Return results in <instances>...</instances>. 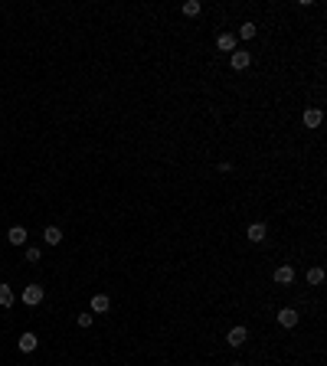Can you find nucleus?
Segmentation results:
<instances>
[{"mask_svg":"<svg viewBox=\"0 0 327 366\" xmlns=\"http://www.w3.org/2000/svg\"><path fill=\"white\" fill-rule=\"evenodd\" d=\"M43 298H46V288H43V284H26L23 294H20V301H23L26 307H36Z\"/></svg>","mask_w":327,"mask_h":366,"instance_id":"f257e3e1","label":"nucleus"},{"mask_svg":"<svg viewBox=\"0 0 327 366\" xmlns=\"http://www.w3.org/2000/svg\"><path fill=\"white\" fill-rule=\"evenodd\" d=\"M249 62H252V56H249V52H242V49L229 52V66H233L236 72H242V69H249Z\"/></svg>","mask_w":327,"mask_h":366,"instance_id":"f03ea898","label":"nucleus"},{"mask_svg":"<svg viewBox=\"0 0 327 366\" xmlns=\"http://www.w3.org/2000/svg\"><path fill=\"white\" fill-rule=\"evenodd\" d=\"M265 236H268L265 222H252V226L245 229V239H249V242H265Z\"/></svg>","mask_w":327,"mask_h":366,"instance_id":"7ed1b4c3","label":"nucleus"},{"mask_svg":"<svg viewBox=\"0 0 327 366\" xmlns=\"http://www.w3.org/2000/svg\"><path fill=\"white\" fill-rule=\"evenodd\" d=\"M226 340H229V346L236 350V346H242L245 340H249V330H245V327H233V330H229V337H226Z\"/></svg>","mask_w":327,"mask_h":366,"instance_id":"20e7f679","label":"nucleus"},{"mask_svg":"<svg viewBox=\"0 0 327 366\" xmlns=\"http://www.w3.org/2000/svg\"><path fill=\"white\" fill-rule=\"evenodd\" d=\"M272 278H275V284H291L295 281V268H291V265H278Z\"/></svg>","mask_w":327,"mask_h":366,"instance_id":"39448f33","label":"nucleus"},{"mask_svg":"<svg viewBox=\"0 0 327 366\" xmlns=\"http://www.w3.org/2000/svg\"><path fill=\"white\" fill-rule=\"evenodd\" d=\"M40 343V337L33 334V330H26V334H20V353H33Z\"/></svg>","mask_w":327,"mask_h":366,"instance_id":"423d86ee","label":"nucleus"},{"mask_svg":"<svg viewBox=\"0 0 327 366\" xmlns=\"http://www.w3.org/2000/svg\"><path fill=\"white\" fill-rule=\"evenodd\" d=\"M216 46H219V52H236V33H219Z\"/></svg>","mask_w":327,"mask_h":366,"instance_id":"0eeeda50","label":"nucleus"},{"mask_svg":"<svg viewBox=\"0 0 327 366\" xmlns=\"http://www.w3.org/2000/svg\"><path fill=\"white\" fill-rule=\"evenodd\" d=\"M301 121H304V128H321V121H324V111H321V108H307Z\"/></svg>","mask_w":327,"mask_h":366,"instance_id":"6e6552de","label":"nucleus"},{"mask_svg":"<svg viewBox=\"0 0 327 366\" xmlns=\"http://www.w3.org/2000/svg\"><path fill=\"white\" fill-rule=\"evenodd\" d=\"M278 324H281V327H295V324H298V311H295V307H281V311H278Z\"/></svg>","mask_w":327,"mask_h":366,"instance_id":"1a4fd4ad","label":"nucleus"},{"mask_svg":"<svg viewBox=\"0 0 327 366\" xmlns=\"http://www.w3.org/2000/svg\"><path fill=\"white\" fill-rule=\"evenodd\" d=\"M108 307H111L108 294H95L92 298V314H108Z\"/></svg>","mask_w":327,"mask_h":366,"instance_id":"9d476101","label":"nucleus"},{"mask_svg":"<svg viewBox=\"0 0 327 366\" xmlns=\"http://www.w3.org/2000/svg\"><path fill=\"white\" fill-rule=\"evenodd\" d=\"M7 242H10V245H26V229H23V226H10V232H7Z\"/></svg>","mask_w":327,"mask_h":366,"instance_id":"9b49d317","label":"nucleus"},{"mask_svg":"<svg viewBox=\"0 0 327 366\" xmlns=\"http://www.w3.org/2000/svg\"><path fill=\"white\" fill-rule=\"evenodd\" d=\"M43 239H46V245H59V242H63V229H59V226H46V229H43Z\"/></svg>","mask_w":327,"mask_h":366,"instance_id":"f8f14e48","label":"nucleus"},{"mask_svg":"<svg viewBox=\"0 0 327 366\" xmlns=\"http://www.w3.org/2000/svg\"><path fill=\"white\" fill-rule=\"evenodd\" d=\"M13 301H16V294L10 284H0V307H13Z\"/></svg>","mask_w":327,"mask_h":366,"instance_id":"ddd939ff","label":"nucleus"},{"mask_svg":"<svg viewBox=\"0 0 327 366\" xmlns=\"http://www.w3.org/2000/svg\"><path fill=\"white\" fill-rule=\"evenodd\" d=\"M307 284H324V268H321V265L307 268Z\"/></svg>","mask_w":327,"mask_h":366,"instance_id":"4468645a","label":"nucleus"},{"mask_svg":"<svg viewBox=\"0 0 327 366\" xmlns=\"http://www.w3.org/2000/svg\"><path fill=\"white\" fill-rule=\"evenodd\" d=\"M236 40H255V23H242L239 26V36Z\"/></svg>","mask_w":327,"mask_h":366,"instance_id":"2eb2a0df","label":"nucleus"},{"mask_svg":"<svg viewBox=\"0 0 327 366\" xmlns=\"http://www.w3.org/2000/svg\"><path fill=\"white\" fill-rule=\"evenodd\" d=\"M203 10V7H200V0H187V4H183V13H187V16H197Z\"/></svg>","mask_w":327,"mask_h":366,"instance_id":"dca6fc26","label":"nucleus"},{"mask_svg":"<svg viewBox=\"0 0 327 366\" xmlns=\"http://www.w3.org/2000/svg\"><path fill=\"white\" fill-rule=\"evenodd\" d=\"M40 258H43V252H40L36 245H30V248H26V262H30V265H36Z\"/></svg>","mask_w":327,"mask_h":366,"instance_id":"f3484780","label":"nucleus"},{"mask_svg":"<svg viewBox=\"0 0 327 366\" xmlns=\"http://www.w3.org/2000/svg\"><path fill=\"white\" fill-rule=\"evenodd\" d=\"M92 320H95V314L88 311V314H79V317H75V324H79V327H92Z\"/></svg>","mask_w":327,"mask_h":366,"instance_id":"a211bd4d","label":"nucleus"},{"mask_svg":"<svg viewBox=\"0 0 327 366\" xmlns=\"http://www.w3.org/2000/svg\"><path fill=\"white\" fill-rule=\"evenodd\" d=\"M229 366H242V363H229Z\"/></svg>","mask_w":327,"mask_h":366,"instance_id":"6ab92c4d","label":"nucleus"}]
</instances>
